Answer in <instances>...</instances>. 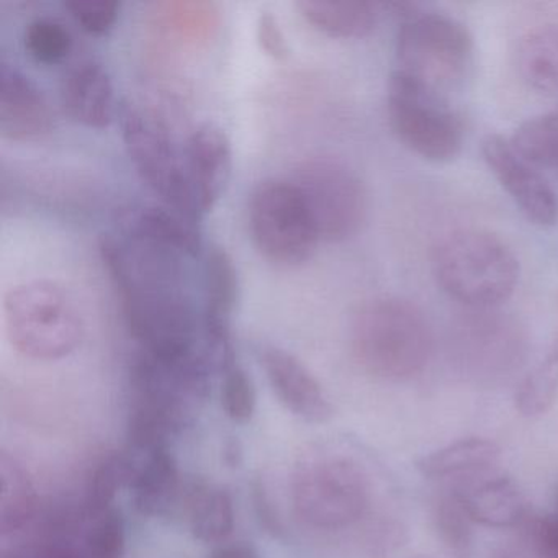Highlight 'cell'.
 <instances>
[{"label": "cell", "instance_id": "1", "mask_svg": "<svg viewBox=\"0 0 558 558\" xmlns=\"http://www.w3.org/2000/svg\"><path fill=\"white\" fill-rule=\"evenodd\" d=\"M99 251L119 292L126 328L142 351L197 348L184 257L120 233L104 234Z\"/></svg>", "mask_w": 558, "mask_h": 558}, {"label": "cell", "instance_id": "2", "mask_svg": "<svg viewBox=\"0 0 558 558\" xmlns=\"http://www.w3.org/2000/svg\"><path fill=\"white\" fill-rule=\"evenodd\" d=\"M126 437L136 452L168 449L169 439L192 423L210 391L207 359L197 348L140 351L130 368Z\"/></svg>", "mask_w": 558, "mask_h": 558}, {"label": "cell", "instance_id": "3", "mask_svg": "<svg viewBox=\"0 0 558 558\" xmlns=\"http://www.w3.org/2000/svg\"><path fill=\"white\" fill-rule=\"evenodd\" d=\"M351 345L355 361L372 377L410 380L429 362L433 331L414 303L397 296H380L355 310Z\"/></svg>", "mask_w": 558, "mask_h": 558}, {"label": "cell", "instance_id": "4", "mask_svg": "<svg viewBox=\"0 0 558 558\" xmlns=\"http://www.w3.org/2000/svg\"><path fill=\"white\" fill-rule=\"evenodd\" d=\"M433 272L450 299L470 310H493L514 293L519 260L495 234L459 230L434 246Z\"/></svg>", "mask_w": 558, "mask_h": 558}, {"label": "cell", "instance_id": "5", "mask_svg": "<svg viewBox=\"0 0 558 558\" xmlns=\"http://www.w3.org/2000/svg\"><path fill=\"white\" fill-rule=\"evenodd\" d=\"M473 51V38L465 25L447 15L416 12L404 19L398 32L397 73L446 97L469 76Z\"/></svg>", "mask_w": 558, "mask_h": 558}, {"label": "cell", "instance_id": "6", "mask_svg": "<svg viewBox=\"0 0 558 558\" xmlns=\"http://www.w3.org/2000/svg\"><path fill=\"white\" fill-rule=\"evenodd\" d=\"M4 323L15 351L35 361L66 357L83 339V322L53 282L21 283L4 295Z\"/></svg>", "mask_w": 558, "mask_h": 558}, {"label": "cell", "instance_id": "7", "mask_svg": "<svg viewBox=\"0 0 558 558\" xmlns=\"http://www.w3.org/2000/svg\"><path fill=\"white\" fill-rule=\"evenodd\" d=\"M371 488L364 470L341 456H315L296 466L292 505L296 518L319 531L355 524L367 511Z\"/></svg>", "mask_w": 558, "mask_h": 558}, {"label": "cell", "instance_id": "8", "mask_svg": "<svg viewBox=\"0 0 558 558\" xmlns=\"http://www.w3.org/2000/svg\"><path fill=\"white\" fill-rule=\"evenodd\" d=\"M387 109L395 135L421 158L447 162L462 151L465 125L447 106L446 97L395 73L388 86Z\"/></svg>", "mask_w": 558, "mask_h": 558}, {"label": "cell", "instance_id": "9", "mask_svg": "<svg viewBox=\"0 0 558 558\" xmlns=\"http://www.w3.org/2000/svg\"><path fill=\"white\" fill-rule=\"evenodd\" d=\"M250 228L264 257L299 266L312 257L319 236L302 194L290 179H266L250 198Z\"/></svg>", "mask_w": 558, "mask_h": 558}, {"label": "cell", "instance_id": "10", "mask_svg": "<svg viewBox=\"0 0 558 558\" xmlns=\"http://www.w3.org/2000/svg\"><path fill=\"white\" fill-rule=\"evenodd\" d=\"M120 126L130 161L142 181L169 208L198 220L202 214L189 187L184 155H179L165 125L135 102H123Z\"/></svg>", "mask_w": 558, "mask_h": 558}, {"label": "cell", "instance_id": "11", "mask_svg": "<svg viewBox=\"0 0 558 558\" xmlns=\"http://www.w3.org/2000/svg\"><path fill=\"white\" fill-rule=\"evenodd\" d=\"M290 181L302 194L319 238L342 241L361 230L367 217V191L345 162L306 159L296 166Z\"/></svg>", "mask_w": 558, "mask_h": 558}, {"label": "cell", "instance_id": "12", "mask_svg": "<svg viewBox=\"0 0 558 558\" xmlns=\"http://www.w3.org/2000/svg\"><path fill=\"white\" fill-rule=\"evenodd\" d=\"M527 354V336L514 318L473 310L453 326L450 355L470 380L496 384L511 377Z\"/></svg>", "mask_w": 558, "mask_h": 558}, {"label": "cell", "instance_id": "13", "mask_svg": "<svg viewBox=\"0 0 558 558\" xmlns=\"http://www.w3.org/2000/svg\"><path fill=\"white\" fill-rule=\"evenodd\" d=\"M482 153L489 171L531 223L537 227L557 223V192L532 162L519 155L511 142L488 135L483 140Z\"/></svg>", "mask_w": 558, "mask_h": 558}, {"label": "cell", "instance_id": "14", "mask_svg": "<svg viewBox=\"0 0 558 558\" xmlns=\"http://www.w3.org/2000/svg\"><path fill=\"white\" fill-rule=\"evenodd\" d=\"M184 166L198 210H211L227 191L233 172V149L225 130L211 122L198 125L189 135Z\"/></svg>", "mask_w": 558, "mask_h": 558}, {"label": "cell", "instance_id": "15", "mask_svg": "<svg viewBox=\"0 0 558 558\" xmlns=\"http://www.w3.org/2000/svg\"><path fill=\"white\" fill-rule=\"evenodd\" d=\"M259 361L270 388L290 413L313 424L325 423L332 416V404L322 385L295 355L264 345Z\"/></svg>", "mask_w": 558, "mask_h": 558}, {"label": "cell", "instance_id": "16", "mask_svg": "<svg viewBox=\"0 0 558 558\" xmlns=\"http://www.w3.org/2000/svg\"><path fill=\"white\" fill-rule=\"evenodd\" d=\"M53 116L47 97L17 68L0 66V133L15 142L44 138Z\"/></svg>", "mask_w": 558, "mask_h": 558}, {"label": "cell", "instance_id": "17", "mask_svg": "<svg viewBox=\"0 0 558 558\" xmlns=\"http://www.w3.org/2000/svg\"><path fill=\"white\" fill-rule=\"evenodd\" d=\"M120 233L181 257L201 254L204 241L194 220L159 205H132L119 214Z\"/></svg>", "mask_w": 558, "mask_h": 558}, {"label": "cell", "instance_id": "18", "mask_svg": "<svg viewBox=\"0 0 558 558\" xmlns=\"http://www.w3.org/2000/svg\"><path fill=\"white\" fill-rule=\"evenodd\" d=\"M473 522L486 527H514L527 515V501L508 476L486 473L460 485L449 486Z\"/></svg>", "mask_w": 558, "mask_h": 558}, {"label": "cell", "instance_id": "19", "mask_svg": "<svg viewBox=\"0 0 558 558\" xmlns=\"http://www.w3.org/2000/svg\"><path fill=\"white\" fill-rule=\"evenodd\" d=\"M60 96L68 116L83 125L104 129L116 117L112 80L97 61H81L70 68L61 80Z\"/></svg>", "mask_w": 558, "mask_h": 558}, {"label": "cell", "instance_id": "20", "mask_svg": "<svg viewBox=\"0 0 558 558\" xmlns=\"http://www.w3.org/2000/svg\"><path fill=\"white\" fill-rule=\"evenodd\" d=\"M133 505L146 518H168L184 505L185 483L169 449L146 453L133 470Z\"/></svg>", "mask_w": 558, "mask_h": 558}, {"label": "cell", "instance_id": "21", "mask_svg": "<svg viewBox=\"0 0 558 558\" xmlns=\"http://www.w3.org/2000/svg\"><path fill=\"white\" fill-rule=\"evenodd\" d=\"M499 459L501 450L493 440L469 437L421 457L416 466L424 478L456 486L496 472Z\"/></svg>", "mask_w": 558, "mask_h": 558}, {"label": "cell", "instance_id": "22", "mask_svg": "<svg viewBox=\"0 0 558 558\" xmlns=\"http://www.w3.org/2000/svg\"><path fill=\"white\" fill-rule=\"evenodd\" d=\"M182 508L187 515L189 529L198 541L217 544L233 532L234 502L223 486L194 480L185 485Z\"/></svg>", "mask_w": 558, "mask_h": 558}, {"label": "cell", "instance_id": "23", "mask_svg": "<svg viewBox=\"0 0 558 558\" xmlns=\"http://www.w3.org/2000/svg\"><path fill=\"white\" fill-rule=\"evenodd\" d=\"M300 14L323 34L336 38H361L377 25L378 4L365 0H300Z\"/></svg>", "mask_w": 558, "mask_h": 558}, {"label": "cell", "instance_id": "24", "mask_svg": "<svg viewBox=\"0 0 558 558\" xmlns=\"http://www.w3.org/2000/svg\"><path fill=\"white\" fill-rule=\"evenodd\" d=\"M38 498L27 470L8 453L0 456V532L24 531L37 514Z\"/></svg>", "mask_w": 558, "mask_h": 558}, {"label": "cell", "instance_id": "25", "mask_svg": "<svg viewBox=\"0 0 558 558\" xmlns=\"http://www.w3.org/2000/svg\"><path fill=\"white\" fill-rule=\"evenodd\" d=\"M518 71L542 94H558V24L542 25L519 41Z\"/></svg>", "mask_w": 558, "mask_h": 558}, {"label": "cell", "instance_id": "26", "mask_svg": "<svg viewBox=\"0 0 558 558\" xmlns=\"http://www.w3.org/2000/svg\"><path fill=\"white\" fill-rule=\"evenodd\" d=\"M240 299V276L225 247L211 244L205 256V310L202 322L230 323Z\"/></svg>", "mask_w": 558, "mask_h": 558}, {"label": "cell", "instance_id": "27", "mask_svg": "<svg viewBox=\"0 0 558 558\" xmlns=\"http://www.w3.org/2000/svg\"><path fill=\"white\" fill-rule=\"evenodd\" d=\"M558 398V335L544 357L525 375L515 393V408L525 417L547 413Z\"/></svg>", "mask_w": 558, "mask_h": 558}, {"label": "cell", "instance_id": "28", "mask_svg": "<svg viewBox=\"0 0 558 558\" xmlns=\"http://www.w3.org/2000/svg\"><path fill=\"white\" fill-rule=\"evenodd\" d=\"M509 142L532 165L558 172V110L525 120Z\"/></svg>", "mask_w": 558, "mask_h": 558}, {"label": "cell", "instance_id": "29", "mask_svg": "<svg viewBox=\"0 0 558 558\" xmlns=\"http://www.w3.org/2000/svg\"><path fill=\"white\" fill-rule=\"evenodd\" d=\"M133 470L129 459L122 453L104 457L90 473L86 489V509L90 515L104 514L113 508L117 495L125 483L132 482Z\"/></svg>", "mask_w": 558, "mask_h": 558}, {"label": "cell", "instance_id": "30", "mask_svg": "<svg viewBox=\"0 0 558 558\" xmlns=\"http://www.w3.org/2000/svg\"><path fill=\"white\" fill-rule=\"evenodd\" d=\"M433 522L440 541L449 550L457 555L469 554L473 541V521L450 489L434 499Z\"/></svg>", "mask_w": 558, "mask_h": 558}, {"label": "cell", "instance_id": "31", "mask_svg": "<svg viewBox=\"0 0 558 558\" xmlns=\"http://www.w3.org/2000/svg\"><path fill=\"white\" fill-rule=\"evenodd\" d=\"M155 8L158 24L181 37H207L217 24V12L205 2H161Z\"/></svg>", "mask_w": 558, "mask_h": 558}, {"label": "cell", "instance_id": "32", "mask_svg": "<svg viewBox=\"0 0 558 558\" xmlns=\"http://www.w3.org/2000/svg\"><path fill=\"white\" fill-rule=\"evenodd\" d=\"M24 47L37 63H61L73 48L70 31L53 17L34 19L25 28Z\"/></svg>", "mask_w": 558, "mask_h": 558}, {"label": "cell", "instance_id": "33", "mask_svg": "<svg viewBox=\"0 0 558 558\" xmlns=\"http://www.w3.org/2000/svg\"><path fill=\"white\" fill-rule=\"evenodd\" d=\"M221 407L234 423H247L256 410V388L253 380L236 361L221 367Z\"/></svg>", "mask_w": 558, "mask_h": 558}, {"label": "cell", "instance_id": "34", "mask_svg": "<svg viewBox=\"0 0 558 558\" xmlns=\"http://www.w3.org/2000/svg\"><path fill=\"white\" fill-rule=\"evenodd\" d=\"M125 519L119 509L112 508L97 515L96 524L86 537L90 558H122L125 554Z\"/></svg>", "mask_w": 558, "mask_h": 558}, {"label": "cell", "instance_id": "35", "mask_svg": "<svg viewBox=\"0 0 558 558\" xmlns=\"http://www.w3.org/2000/svg\"><path fill=\"white\" fill-rule=\"evenodd\" d=\"M64 8L84 31L102 35L116 24L120 2L117 0H66Z\"/></svg>", "mask_w": 558, "mask_h": 558}, {"label": "cell", "instance_id": "36", "mask_svg": "<svg viewBox=\"0 0 558 558\" xmlns=\"http://www.w3.org/2000/svg\"><path fill=\"white\" fill-rule=\"evenodd\" d=\"M257 40L270 57L283 58L289 53L286 35H283L277 19L269 12L260 14L259 21H257Z\"/></svg>", "mask_w": 558, "mask_h": 558}, {"label": "cell", "instance_id": "37", "mask_svg": "<svg viewBox=\"0 0 558 558\" xmlns=\"http://www.w3.org/2000/svg\"><path fill=\"white\" fill-rule=\"evenodd\" d=\"M531 537L542 558H558V518L545 515L531 525Z\"/></svg>", "mask_w": 558, "mask_h": 558}, {"label": "cell", "instance_id": "38", "mask_svg": "<svg viewBox=\"0 0 558 558\" xmlns=\"http://www.w3.org/2000/svg\"><path fill=\"white\" fill-rule=\"evenodd\" d=\"M253 505L260 527L266 529V532L272 534L274 537H282L283 532H286L283 531L282 521H280L269 495L260 483L253 486Z\"/></svg>", "mask_w": 558, "mask_h": 558}, {"label": "cell", "instance_id": "39", "mask_svg": "<svg viewBox=\"0 0 558 558\" xmlns=\"http://www.w3.org/2000/svg\"><path fill=\"white\" fill-rule=\"evenodd\" d=\"M2 558H80L68 548L60 547V545L51 544L45 541V544H38L34 548H22V550H14L12 554H4Z\"/></svg>", "mask_w": 558, "mask_h": 558}, {"label": "cell", "instance_id": "40", "mask_svg": "<svg viewBox=\"0 0 558 558\" xmlns=\"http://www.w3.org/2000/svg\"><path fill=\"white\" fill-rule=\"evenodd\" d=\"M210 558H259V554L251 545L238 544L220 545L211 551Z\"/></svg>", "mask_w": 558, "mask_h": 558}, {"label": "cell", "instance_id": "41", "mask_svg": "<svg viewBox=\"0 0 558 558\" xmlns=\"http://www.w3.org/2000/svg\"><path fill=\"white\" fill-rule=\"evenodd\" d=\"M496 558H514V557H512V555L502 554V555H499V557H496Z\"/></svg>", "mask_w": 558, "mask_h": 558}, {"label": "cell", "instance_id": "42", "mask_svg": "<svg viewBox=\"0 0 558 558\" xmlns=\"http://www.w3.org/2000/svg\"><path fill=\"white\" fill-rule=\"evenodd\" d=\"M557 505H558V496H557Z\"/></svg>", "mask_w": 558, "mask_h": 558}, {"label": "cell", "instance_id": "43", "mask_svg": "<svg viewBox=\"0 0 558 558\" xmlns=\"http://www.w3.org/2000/svg\"><path fill=\"white\" fill-rule=\"evenodd\" d=\"M416 558H424V557H416Z\"/></svg>", "mask_w": 558, "mask_h": 558}]
</instances>
